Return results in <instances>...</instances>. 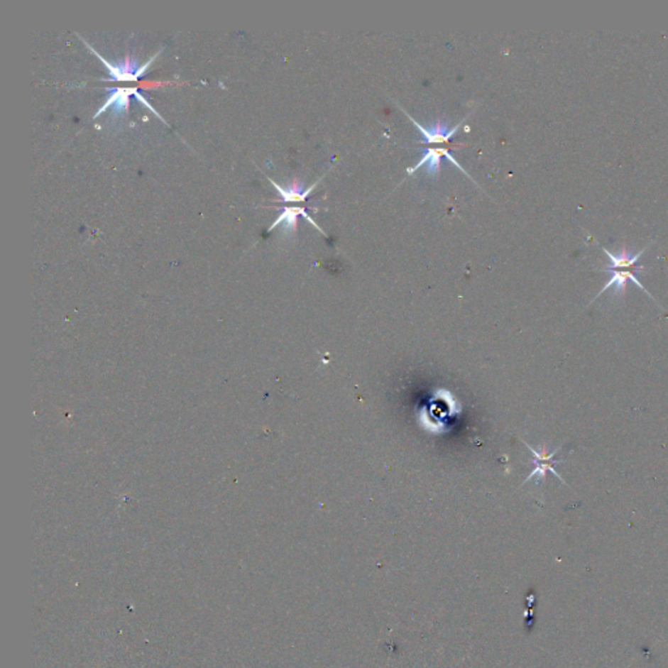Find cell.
<instances>
[{"mask_svg": "<svg viewBox=\"0 0 668 668\" xmlns=\"http://www.w3.org/2000/svg\"><path fill=\"white\" fill-rule=\"evenodd\" d=\"M647 247H649V246H646L644 250L640 251L636 255H629L625 248L621 250L620 255H613L610 251L606 250L603 247L604 253L611 260V266L604 268L601 272H611L612 277L611 280L604 285L603 289L596 295V298L591 300V303H593L596 298H599V297L603 294L604 291L608 290L612 286H615V294H624V292H625V288H627V282L628 281L636 283L637 286H638L641 290L647 292L649 297L652 298V294L645 289L644 285L638 281V278L636 277L637 272H640V270L644 269V266L637 265V263H638L640 258L644 255L645 251L647 250Z\"/></svg>", "mask_w": 668, "mask_h": 668, "instance_id": "1", "label": "cell"}, {"mask_svg": "<svg viewBox=\"0 0 668 668\" xmlns=\"http://www.w3.org/2000/svg\"><path fill=\"white\" fill-rule=\"evenodd\" d=\"M79 37H80V35H79ZM80 38L81 40L84 42V45H87L89 49H90V51H92L94 55H97V57L101 59V62L104 63V65L107 67L109 72L111 75V79L109 81H137L138 80V77H141V76L146 72V70L152 65L154 59L160 55V53H157L155 55L150 58L149 62H146V65H143L141 67H138L136 60H133L131 57H126L124 58V60L121 62L119 65H111L110 62H107L105 58L101 57L99 53H97L96 50L93 49L82 37H80Z\"/></svg>", "mask_w": 668, "mask_h": 668, "instance_id": "2", "label": "cell"}, {"mask_svg": "<svg viewBox=\"0 0 668 668\" xmlns=\"http://www.w3.org/2000/svg\"><path fill=\"white\" fill-rule=\"evenodd\" d=\"M525 445L530 449L532 456H534L532 464L535 465V469H534L532 473H530V475L525 479L523 484L526 483V482H529V481H532V479H537V483H540V482L546 479V474H547L548 471L555 475L556 478H559L564 484H566L563 478H562L560 474L555 470V466H557L559 464L563 462V459H555L556 453H559V451L562 449V447H559V448H556L555 451L548 453L547 449H546L544 447H540V451H535L530 444L525 443Z\"/></svg>", "mask_w": 668, "mask_h": 668, "instance_id": "3", "label": "cell"}, {"mask_svg": "<svg viewBox=\"0 0 668 668\" xmlns=\"http://www.w3.org/2000/svg\"><path fill=\"white\" fill-rule=\"evenodd\" d=\"M407 118L410 119L417 127H418L419 131L422 132V135L425 136V140L420 141L419 144H449L451 137L456 135V132L459 131V127L465 123V121H461L459 126H456L454 128L448 129L447 124L443 123V121H437L435 124H432L429 128H425L422 124H419L418 121H415L411 115L406 113Z\"/></svg>", "mask_w": 668, "mask_h": 668, "instance_id": "4", "label": "cell"}, {"mask_svg": "<svg viewBox=\"0 0 668 668\" xmlns=\"http://www.w3.org/2000/svg\"><path fill=\"white\" fill-rule=\"evenodd\" d=\"M443 157H447L449 161L453 162L457 168H459L461 171H464L466 174V171L461 168L459 162L456 161L454 157H451V154L449 153V149L448 148H428L427 149V153L422 157V160L414 166V168H409L407 169V173L411 174V173H415L417 170L420 169L423 165H428L427 168V173L431 174V175H435L437 173H440V169H442V158Z\"/></svg>", "mask_w": 668, "mask_h": 668, "instance_id": "5", "label": "cell"}, {"mask_svg": "<svg viewBox=\"0 0 668 668\" xmlns=\"http://www.w3.org/2000/svg\"><path fill=\"white\" fill-rule=\"evenodd\" d=\"M298 216H303L310 224H312L320 233L324 234V235L327 236V234L324 233V230H322V227L317 225L314 219L307 214L306 209H305V208H299V207L283 208V212L280 214V217L277 218L273 224H272V226L269 227V231H272L275 226L283 224L285 233H295V231H297V227H298Z\"/></svg>", "mask_w": 668, "mask_h": 668, "instance_id": "6", "label": "cell"}, {"mask_svg": "<svg viewBox=\"0 0 668 668\" xmlns=\"http://www.w3.org/2000/svg\"><path fill=\"white\" fill-rule=\"evenodd\" d=\"M132 94H133V96L138 94L137 88L113 89V94L106 101L105 105L102 106V107L98 110L97 114L94 115V118H98V116L104 113V111H106L110 106H114V113L115 114H121L127 111V110H128L129 97H131Z\"/></svg>", "mask_w": 668, "mask_h": 668, "instance_id": "7", "label": "cell"}, {"mask_svg": "<svg viewBox=\"0 0 668 668\" xmlns=\"http://www.w3.org/2000/svg\"><path fill=\"white\" fill-rule=\"evenodd\" d=\"M268 179H269V182L275 187V190L280 192V195H281L282 202H306L307 197L314 191V187L319 183V182H316V183L311 185L310 188H307L306 191H303V185L299 183L298 180H294V182L291 183V185L285 188V187L277 185L270 177H268Z\"/></svg>", "mask_w": 668, "mask_h": 668, "instance_id": "8", "label": "cell"}]
</instances>
